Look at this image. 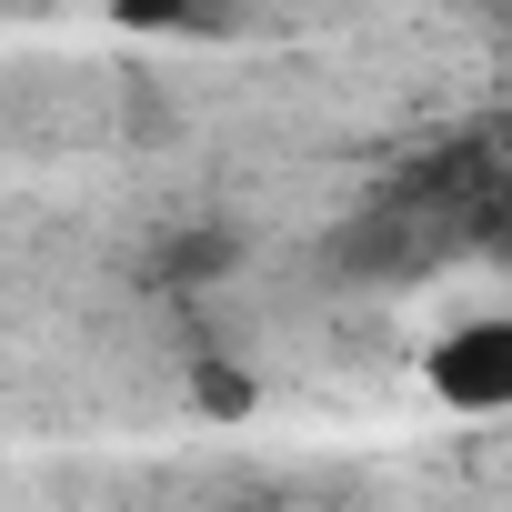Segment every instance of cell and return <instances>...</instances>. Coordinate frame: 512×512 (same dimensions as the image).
Returning <instances> with one entry per match:
<instances>
[{"label": "cell", "mask_w": 512, "mask_h": 512, "mask_svg": "<svg viewBox=\"0 0 512 512\" xmlns=\"http://www.w3.org/2000/svg\"><path fill=\"white\" fill-rule=\"evenodd\" d=\"M422 372H432V402L442 412H472V422L512 412V312H472V322L432 332Z\"/></svg>", "instance_id": "1"}, {"label": "cell", "mask_w": 512, "mask_h": 512, "mask_svg": "<svg viewBox=\"0 0 512 512\" xmlns=\"http://www.w3.org/2000/svg\"><path fill=\"white\" fill-rule=\"evenodd\" d=\"M251 21V0H111V31H151V41H231Z\"/></svg>", "instance_id": "2"}, {"label": "cell", "mask_w": 512, "mask_h": 512, "mask_svg": "<svg viewBox=\"0 0 512 512\" xmlns=\"http://www.w3.org/2000/svg\"><path fill=\"white\" fill-rule=\"evenodd\" d=\"M221 262H231V231H181L161 251V282H221Z\"/></svg>", "instance_id": "3"}]
</instances>
